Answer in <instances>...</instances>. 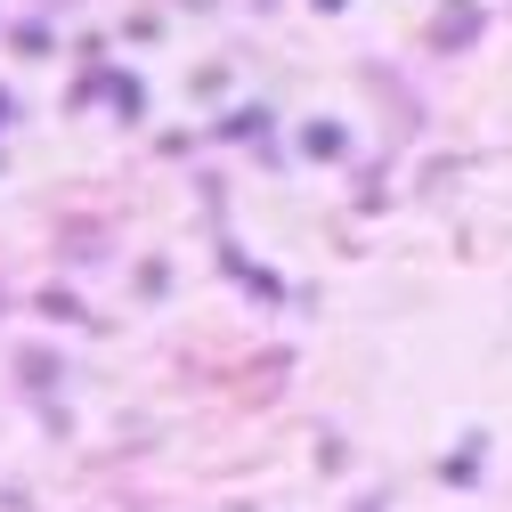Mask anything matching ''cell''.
<instances>
[]
</instances>
